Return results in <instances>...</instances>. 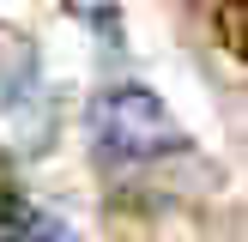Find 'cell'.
Returning a JSON list of instances; mask_svg holds the SVG:
<instances>
[{
	"label": "cell",
	"instance_id": "1",
	"mask_svg": "<svg viewBox=\"0 0 248 242\" xmlns=\"http://www.w3.org/2000/svg\"><path fill=\"white\" fill-rule=\"evenodd\" d=\"M91 145L103 164L127 169V164H152V157H170L188 145V133L176 127V115L164 109V97L145 91V85H109V91L91 97Z\"/></svg>",
	"mask_w": 248,
	"mask_h": 242
},
{
	"label": "cell",
	"instance_id": "2",
	"mask_svg": "<svg viewBox=\"0 0 248 242\" xmlns=\"http://www.w3.org/2000/svg\"><path fill=\"white\" fill-rule=\"evenodd\" d=\"M36 206H24L18 194H0V242H31Z\"/></svg>",
	"mask_w": 248,
	"mask_h": 242
},
{
	"label": "cell",
	"instance_id": "3",
	"mask_svg": "<svg viewBox=\"0 0 248 242\" xmlns=\"http://www.w3.org/2000/svg\"><path fill=\"white\" fill-rule=\"evenodd\" d=\"M73 18H85L91 30H115V0H61Z\"/></svg>",
	"mask_w": 248,
	"mask_h": 242
},
{
	"label": "cell",
	"instance_id": "4",
	"mask_svg": "<svg viewBox=\"0 0 248 242\" xmlns=\"http://www.w3.org/2000/svg\"><path fill=\"white\" fill-rule=\"evenodd\" d=\"M31 242H79V236H73L67 224H55V218H43V212H36V224H31Z\"/></svg>",
	"mask_w": 248,
	"mask_h": 242
}]
</instances>
